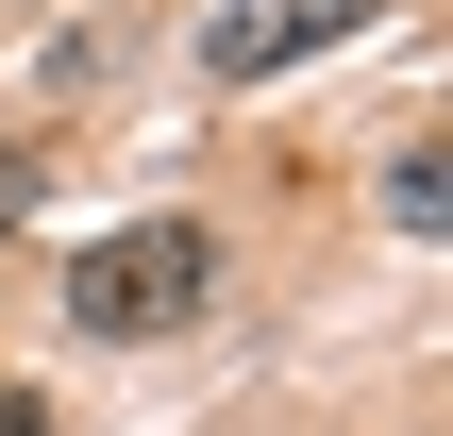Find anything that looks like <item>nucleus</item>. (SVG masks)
Segmentation results:
<instances>
[{
    "label": "nucleus",
    "mask_w": 453,
    "mask_h": 436,
    "mask_svg": "<svg viewBox=\"0 0 453 436\" xmlns=\"http://www.w3.org/2000/svg\"><path fill=\"white\" fill-rule=\"evenodd\" d=\"M202 302H219V235L202 218H118V235L67 252V319L84 336H185Z\"/></svg>",
    "instance_id": "obj_1"
},
{
    "label": "nucleus",
    "mask_w": 453,
    "mask_h": 436,
    "mask_svg": "<svg viewBox=\"0 0 453 436\" xmlns=\"http://www.w3.org/2000/svg\"><path fill=\"white\" fill-rule=\"evenodd\" d=\"M17 202H34V151H0V218H17Z\"/></svg>",
    "instance_id": "obj_4"
},
{
    "label": "nucleus",
    "mask_w": 453,
    "mask_h": 436,
    "mask_svg": "<svg viewBox=\"0 0 453 436\" xmlns=\"http://www.w3.org/2000/svg\"><path fill=\"white\" fill-rule=\"evenodd\" d=\"M336 34H370V0H219L202 17V84H269V67L336 50Z\"/></svg>",
    "instance_id": "obj_2"
},
{
    "label": "nucleus",
    "mask_w": 453,
    "mask_h": 436,
    "mask_svg": "<svg viewBox=\"0 0 453 436\" xmlns=\"http://www.w3.org/2000/svg\"><path fill=\"white\" fill-rule=\"evenodd\" d=\"M0 436H50V403H34V386H0Z\"/></svg>",
    "instance_id": "obj_3"
}]
</instances>
